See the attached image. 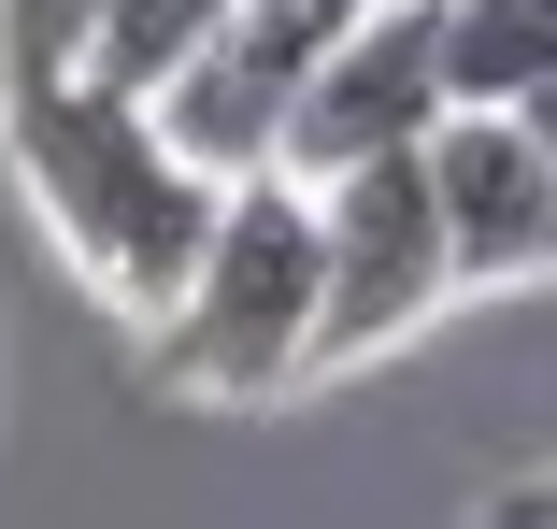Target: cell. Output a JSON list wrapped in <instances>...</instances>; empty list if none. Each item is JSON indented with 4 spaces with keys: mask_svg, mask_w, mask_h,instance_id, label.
I'll return each mask as SVG.
<instances>
[{
    "mask_svg": "<svg viewBox=\"0 0 557 529\" xmlns=\"http://www.w3.org/2000/svg\"><path fill=\"white\" fill-rule=\"evenodd\" d=\"M344 15H358V0H230V15L186 44V72H172V86H144V100H158V130H172L214 186L286 172L300 86H314V58H329V44H344Z\"/></svg>",
    "mask_w": 557,
    "mask_h": 529,
    "instance_id": "4",
    "label": "cell"
},
{
    "mask_svg": "<svg viewBox=\"0 0 557 529\" xmlns=\"http://www.w3.org/2000/svg\"><path fill=\"white\" fill-rule=\"evenodd\" d=\"M458 100H443V15L429 0H358L344 44L314 58L300 86V130H286V172H358V158H414Z\"/></svg>",
    "mask_w": 557,
    "mask_h": 529,
    "instance_id": "5",
    "label": "cell"
},
{
    "mask_svg": "<svg viewBox=\"0 0 557 529\" xmlns=\"http://www.w3.org/2000/svg\"><path fill=\"white\" fill-rule=\"evenodd\" d=\"M486 529H557V515H515V501H486Z\"/></svg>",
    "mask_w": 557,
    "mask_h": 529,
    "instance_id": "12",
    "label": "cell"
},
{
    "mask_svg": "<svg viewBox=\"0 0 557 529\" xmlns=\"http://www.w3.org/2000/svg\"><path fill=\"white\" fill-rule=\"evenodd\" d=\"M314 315H329V286H314V186L300 172H244L214 200L186 286L144 315V358H158V386L244 415V401H286L314 372Z\"/></svg>",
    "mask_w": 557,
    "mask_h": 529,
    "instance_id": "2",
    "label": "cell"
},
{
    "mask_svg": "<svg viewBox=\"0 0 557 529\" xmlns=\"http://www.w3.org/2000/svg\"><path fill=\"white\" fill-rule=\"evenodd\" d=\"M443 15V100H543L557 86V0H429Z\"/></svg>",
    "mask_w": 557,
    "mask_h": 529,
    "instance_id": "7",
    "label": "cell"
},
{
    "mask_svg": "<svg viewBox=\"0 0 557 529\" xmlns=\"http://www.w3.org/2000/svg\"><path fill=\"white\" fill-rule=\"evenodd\" d=\"M314 186V372H358L386 344H414L443 300H458V244H443V200H429V144L414 158H358V172H300Z\"/></svg>",
    "mask_w": 557,
    "mask_h": 529,
    "instance_id": "3",
    "label": "cell"
},
{
    "mask_svg": "<svg viewBox=\"0 0 557 529\" xmlns=\"http://www.w3.org/2000/svg\"><path fill=\"white\" fill-rule=\"evenodd\" d=\"M429 200H443V244H458V286L557 272V158H543L529 115L458 100V115L429 130Z\"/></svg>",
    "mask_w": 557,
    "mask_h": 529,
    "instance_id": "6",
    "label": "cell"
},
{
    "mask_svg": "<svg viewBox=\"0 0 557 529\" xmlns=\"http://www.w3.org/2000/svg\"><path fill=\"white\" fill-rule=\"evenodd\" d=\"M0 144H15V186H29L44 244H58L100 300H115L129 330L186 286L214 200H230V186H214V172L158 130L144 86L86 72V58H58V72H0Z\"/></svg>",
    "mask_w": 557,
    "mask_h": 529,
    "instance_id": "1",
    "label": "cell"
},
{
    "mask_svg": "<svg viewBox=\"0 0 557 529\" xmlns=\"http://www.w3.org/2000/svg\"><path fill=\"white\" fill-rule=\"evenodd\" d=\"M230 15V0H100L86 15V72H115V86H172L186 44Z\"/></svg>",
    "mask_w": 557,
    "mask_h": 529,
    "instance_id": "8",
    "label": "cell"
},
{
    "mask_svg": "<svg viewBox=\"0 0 557 529\" xmlns=\"http://www.w3.org/2000/svg\"><path fill=\"white\" fill-rule=\"evenodd\" d=\"M515 115H529V130H543V158H557V86H543V100H515Z\"/></svg>",
    "mask_w": 557,
    "mask_h": 529,
    "instance_id": "11",
    "label": "cell"
},
{
    "mask_svg": "<svg viewBox=\"0 0 557 529\" xmlns=\"http://www.w3.org/2000/svg\"><path fill=\"white\" fill-rule=\"evenodd\" d=\"M500 501H515V515H557V472H529V487H500Z\"/></svg>",
    "mask_w": 557,
    "mask_h": 529,
    "instance_id": "10",
    "label": "cell"
},
{
    "mask_svg": "<svg viewBox=\"0 0 557 529\" xmlns=\"http://www.w3.org/2000/svg\"><path fill=\"white\" fill-rule=\"evenodd\" d=\"M86 15H100V0H0V72H58V58H86Z\"/></svg>",
    "mask_w": 557,
    "mask_h": 529,
    "instance_id": "9",
    "label": "cell"
}]
</instances>
